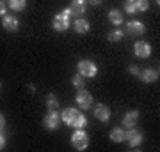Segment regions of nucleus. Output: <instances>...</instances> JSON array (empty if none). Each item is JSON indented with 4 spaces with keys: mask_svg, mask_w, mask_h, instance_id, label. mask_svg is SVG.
I'll return each mask as SVG.
<instances>
[{
    "mask_svg": "<svg viewBox=\"0 0 160 152\" xmlns=\"http://www.w3.org/2000/svg\"><path fill=\"white\" fill-rule=\"evenodd\" d=\"M69 14H71V11H69V9H64L61 14H57V16L53 18V28H55V30H59V32L66 30V28H68V25H69V21H68Z\"/></svg>",
    "mask_w": 160,
    "mask_h": 152,
    "instance_id": "1",
    "label": "nucleus"
},
{
    "mask_svg": "<svg viewBox=\"0 0 160 152\" xmlns=\"http://www.w3.org/2000/svg\"><path fill=\"white\" fill-rule=\"evenodd\" d=\"M71 141H73L75 149L84 150V149L87 147V143H89V138H87V135H86L82 129H77V131L73 133V136H71Z\"/></svg>",
    "mask_w": 160,
    "mask_h": 152,
    "instance_id": "2",
    "label": "nucleus"
},
{
    "mask_svg": "<svg viewBox=\"0 0 160 152\" xmlns=\"http://www.w3.org/2000/svg\"><path fill=\"white\" fill-rule=\"evenodd\" d=\"M96 66H94V62H91V60H80L78 62V73L82 74V76H87V78H91V76H94L96 74Z\"/></svg>",
    "mask_w": 160,
    "mask_h": 152,
    "instance_id": "3",
    "label": "nucleus"
},
{
    "mask_svg": "<svg viewBox=\"0 0 160 152\" xmlns=\"http://www.w3.org/2000/svg\"><path fill=\"white\" fill-rule=\"evenodd\" d=\"M77 104H78L80 108H84V110H87V108L92 104V96L87 92V90L80 89L78 94H77Z\"/></svg>",
    "mask_w": 160,
    "mask_h": 152,
    "instance_id": "4",
    "label": "nucleus"
},
{
    "mask_svg": "<svg viewBox=\"0 0 160 152\" xmlns=\"http://www.w3.org/2000/svg\"><path fill=\"white\" fill-rule=\"evenodd\" d=\"M125 140H128V145H130V147H137L139 143L142 141V135H141L137 129L130 127L128 133H125Z\"/></svg>",
    "mask_w": 160,
    "mask_h": 152,
    "instance_id": "5",
    "label": "nucleus"
},
{
    "mask_svg": "<svg viewBox=\"0 0 160 152\" xmlns=\"http://www.w3.org/2000/svg\"><path fill=\"white\" fill-rule=\"evenodd\" d=\"M133 51H135V55H137V57L146 58V57H149V53H151V48H149L148 43L139 41V43H135V46H133Z\"/></svg>",
    "mask_w": 160,
    "mask_h": 152,
    "instance_id": "6",
    "label": "nucleus"
},
{
    "mask_svg": "<svg viewBox=\"0 0 160 152\" xmlns=\"http://www.w3.org/2000/svg\"><path fill=\"white\" fill-rule=\"evenodd\" d=\"M43 124H45V127H46V129H50V131L57 129V127H59V117H57V113L50 112V113H48V115L45 117V120H43Z\"/></svg>",
    "mask_w": 160,
    "mask_h": 152,
    "instance_id": "7",
    "label": "nucleus"
},
{
    "mask_svg": "<svg viewBox=\"0 0 160 152\" xmlns=\"http://www.w3.org/2000/svg\"><path fill=\"white\" fill-rule=\"evenodd\" d=\"M126 32H128V35H139L144 32V25L141 21H128V25H126Z\"/></svg>",
    "mask_w": 160,
    "mask_h": 152,
    "instance_id": "8",
    "label": "nucleus"
},
{
    "mask_svg": "<svg viewBox=\"0 0 160 152\" xmlns=\"http://www.w3.org/2000/svg\"><path fill=\"white\" fill-rule=\"evenodd\" d=\"M94 117L100 118L102 122H107V120L110 118V110H109V106H105V104H98L96 110H94Z\"/></svg>",
    "mask_w": 160,
    "mask_h": 152,
    "instance_id": "9",
    "label": "nucleus"
},
{
    "mask_svg": "<svg viewBox=\"0 0 160 152\" xmlns=\"http://www.w3.org/2000/svg\"><path fill=\"white\" fill-rule=\"evenodd\" d=\"M139 76H141L142 81L151 83V81H155V80L158 78V71H157V69H144L142 73H139Z\"/></svg>",
    "mask_w": 160,
    "mask_h": 152,
    "instance_id": "10",
    "label": "nucleus"
},
{
    "mask_svg": "<svg viewBox=\"0 0 160 152\" xmlns=\"http://www.w3.org/2000/svg\"><path fill=\"white\" fill-rule=\"evenodd\" d=\"M137 120H139V112H128L123 118V126L125 127H135Z\"/></svg>",
    "mask_w": 160,
    "mask_h": 152,
    "instance_id": "11",
    "label": "nucleus"
},
{
    "mask_svg": "<svg viewBox=\"0 0 160 152\" xmlns=\"http://www.w3.org/2000/svg\"><path fill=\"white\" fill-rule=\"evenodd\" d=\"M69 11H71V14H82L86 11V0H73Z\"/></svg>",
    "mask_w": 160,
    "mask_h": 152,
    "instance_id": "12",
    "label": "nucleus"
},
{
    "mask_svg": "<svg viewBox=\"0 0 160 152\" xmlns=\"http://www.w3.org/2000/svg\"><path fill=\"white\" fill-rule=\"evenodd\" d=\"M77 115H78V112H77L75 108H66V110H64V113H62V120L68 126H71V124H73V120L77 118Z\"/></svg>",
    "mask_w": 160,
    "mask_h": 152,
    "instance_id": "13",
    "label": "nucleus"
},
{
    "mask_svg": "<svg viewBox=\"0 0 160 152\" xmlns=\"http://www.w3.org/2000/svg\"><path fill=\"white\" fill-rule=\"evenodd\" d=\"M4 28L6 30H16L18 28V20L14 16H4Z\"/></svg>",
    "mask_w": 160,
    "mask_h": 152,
    "instance_id": "14",
    "label": "nucleus"
},
{
    "mask_svg": "<svg viewBox=\"0 0 160 152\" xmlns=\"http://www.w3.org/2000/svg\"><path fill=\"white\" fill-rule=\"evenodd\" d=\"M75 30L78 32V34H86L87 30H89V23L86 20H77L75 21Z\"/></svg>",
    "mask_w": 160,
    "mask_h": 152,
    "instance_id": "15",
    "label": "nucleus"
},
{
    "mask_svg": "<svg viewBox=\"0 0 160 152\" xmlns=\"http://www.w3.org/2000/svg\"><path fill=\"white\" fill-rule=\"evenodd\" d=\"M46 106H48V110H50V112H55V110H57L59 108V99L55 96H48L46 97Z\"/></svg>",
    "mask_w": 160,
    "mask_h": 152,
    "instance_id": "16",
    "label": "nucleus"
},
{
    "mask_svg": "<svg viewBox=\"0 0 160 152\" xmlns=\"http://www.w3.org/2000/svg\"><path fill=\"white\" fill-rule=\"evenodd\" d=\"M109 20H110V23H114V25H121V23H123V14H121L119 11H110Z\"/></svg>",
    "mask_w": 160,
    "mask_h": 152,
    "instance_id": "17",
    "label": "nucleus"
},
{
    "mask_svg": "<svg viewBox=\"0 0 160 152\" xmlns=\"http://www.w3.org/2000/svg\"><path fill=\"white\" fill-rule=\"evenodd\" d=\"M110 140L116 141V143L125 141V131H123V129H114L112 133H110Z\"/></svg>",
    "mask_w": 160,
    "mask_h": 152,
    "instance_id": "18",
    "label": "nucleus"
},
{
    "mask_svg": "<svg viewBox=\"0 0 160 152\" xmlns=\"http://www.w3.org/2000/svg\"><path fill=\"white\" fill-rule=\"evenodd\" d=\"M9 7L12 11H23L25 9V0H9Z\"/></svg>",
    "mask_w": 160,
    "mask_h": 152,
    "instance_id": "19",
    "label": "nucleus"
},
{
    "mask_svg": "<svg viewBox=\"0 0 160 152\" xmlns=\"http://www.w3.org/2000/svg\"><path fill=\"white\" fill-rule=\"evenodd\" d=\"M84 126H86V117H84L82 113H78V115H77V118L73 120V124H71V127H77V129H82Z\"/></svg>",
    "mask_w": 160,
    "mask_h": 152,
    "instance_id": "20",
    "label": "nucleus"
},
{
    "mask_svg": "<svg viewBox=\"0 0 160 152\" xmlns=\"http://www.w3.org/2000/svg\"><path fill=\"white\" fill-rule=\"evenodd\" d=\"M125 11L128 14H133V12H137V6H135V0H126L125 4Z\"/></svg>",
    "mask_w": 160,
    "mask_h": 152,
    "instance_id": "21",
    "label": "nucleus"
},
{
    "mask_svg": "<svg viewBox=\"0 0 160 152\" xmlns=\"http://www.w3.org/2000/svg\"><path fill=\"white\" fill-rule=\"evenodd\" d=\"M73 85H75V87H77V89H82V87H84V76H82V74H75V76H73Z\"/></svg>",
    "mask_w": 160,
    "mask_h": 152,
    "instance_id": "22",
    "label": "nucleus"
},
{
    "mask_svg": "<svg viewBox=\"0 0 160 152\" xmlns=\"http://www.w3.org/2000/svg\"><path fill=\"white\" fill-rule=\"evenodd\" d=\"M121 39H123V32H121V30H114V32H110L109 34V41H112V43L121 41Z\"/></svg>",
    "mask_w": 160,
    "mask_h": 152,
    "instance_id": "23",
    "label": "nucleus"
},
{
    "mask_svg": "<svg viewBox=\"0 0 160 152\" xmlns=\"http://www.w3.org/2000/svg\"><path fill=\"white\" fill-rule=\"evenodd\" d=\"M135 6H137V11H146L149 7L148 0H135Z\"/></svg>",
    "mask_w": 160,
    "mask_h": 152,
    "instance_id": "24",
    "label": "nucleus"
},
{
    "mask_svg": "<svg viewBox=\"0 0 160 152\" xmlns=\"http://www.w3.org/2000/svg\"><path fill=\"white\" fill-rule=\"evenodd\" d=\"M130 73L133 74V76H139V67L137 66H130Z\"/></svg>",
    "mask_w": 160,
    "mask_h": 152,
    "instance_id": "25",
    "label": "nucleus"
},
{
    "mask_svg": "<svg viewBox=\"0 0 160 152\" xmlns=\"http://www.w3.org/2000/svg\"><path fill=\"white\" fill-rule=\"evenodd\" d=\"M2 14H6V4L4 2H0V16Z\"/></svg>",
    "mask_w": 160,
    "mask_h": 152,
    "instance_id": "26",
    "label": "nucleus"
},
{
    "mask_svg": "<svg viewBox=\"0 0 160 152\" xmlns=\"http://www.w3.org/2000/svg\"><path fill=\"white\" fill-rule=\"evenodd\" d=\"M4 126H6V118H4V115H2V113H0V129H2Z\"/></svg>",
    "mask_w": 160,
    "mask_h": 152,
    "instance_id": "27",
    "label": "nucleus"
},
{
    "mask_svg": "<svg viewBox=\"0 0 160 152\" xmlns=\"http://www.w3.org/2000/svg\"><path fill=\"white\" fill-rule=\"evenodd\" d=\"M4 145H6V138H4V136L0 135V150L4 149Z\"/></svg>",
    "mask_w": 160,
    "mask_h": 152,
    "instance_id": "28",
    "label": "nucleus"
},
{
    "mask_svg": "<svg viewBox=\"0 0 160 152\" xmlns=\"http://www.w3.org/2000/svg\"><path fill=\"white\" fill-rule=\"evenodd\" d=\"M103 0H89V4H92V6H98V4H102Z\"/></svg>",
    "mask_w": 160,
    "mask_h": 152,
    "instance_id": "29",
    "label": "nucleus"
}]
</instances>
